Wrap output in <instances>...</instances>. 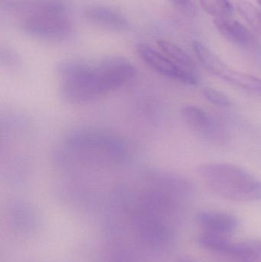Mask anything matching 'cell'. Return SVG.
<instances>
[{"mask_svg":"<svg viewBox=\"0 0 261 262\" xmlns=\"http://www.w3.org/2000/svg\"><path fill=\"white\" fill-rule=\"evenodd\" d=\"M199 172L208 187L216 193L234 201L261 199V182L240 166L230 163H208Z\"/></svg>","mask_w":261,"mask_h":262,"instance_id":"cell-2","label":"cell"},{"mask_svg":"<svg viewBox=\"0 0 261 262\" xmlns=\"http://www.w3.org/2000/svg\"><path fill=\"white\" fill-rule=\"evenodd\" d=\"M170 3L184 15L194 18L196 15V6L194 0H170Z\"/></svg>","mask_w":261,"mask_h":262,"instance_id":"cell-17","label":"cell"},{"mask_svg":"<svg viewBox=\"0 0 261 262\" xmlns=\"http://www.w3.org/2000/svg\"><path fill=\"white\" fill-rule=\"evenodd\" d=\"M201 7L215 18L231 17L234 7L228 0H199Z\"/></svg>","mask_w":261,"mask_h":262,"instance_id":"cell-14","label":"cell"},{"mask_svg":"<svg viewBox=\"0 0 261 262\" xmlns=\"http://www.w3.org/2000/svg\"><path fill=\"white\" fill-rule=\"evenodd\" d=\"M182 115L188 127L199 135L213 140L223 138V130L221 126L200 107L185 106L182 108Z\"/></svg>","mask_w":261,"mask_h":262,"instance_id":"cell-7","label":"cell"},{"mask_svg":"<svg viewBox=\"0 0 261 262\" xmlns=\"http://www.w3.org/2000/svg\"><path fill=\"white\" fill-rule=\"evenodd\" d=\"M198 223L208 233L224 235L231 233L238 226L237 219L220 212H203L197 215Z\"/></svg>","mask_w":261,"mask_h":262,"instance_id":"cell-11","label":"cell"},{"mask_svg":"<svg viewBox=\"0 0 261 262\" xmlns=\"http://www.w3.org/2000/svg\"><path fill=\"white\" fill-rule=\"evenodd\" d=\"M199 243L208 250L237 258L249 259L256 256L255 252L249 246L232 243L222 237V235L206 232L199 237Z\"/></svg>","mask_w":261,"mask_h":262,"instance_id":"cell-10","label":"cell"},{"mask_svg":"<svg viewBox=\"0 0 261 262\" xmlns=\"http://www.w3.org/2000/svg\"><path fill=\"white\" fill-rule=\"evenodd\" d=\"M66 149L76 154L77 157H87L109 163H122L128 160L130 147L118 136L104 130H81L70 134L66 139Z\"/></svg>","mask_w":261,"mask_h":262,"instance_id":"cell-3","label":"cell"},{"mask_svg":"<svg viewBox=\"0 0 261 262\" xmlns=\"http://www.w3.org/2000/svg\"><path fill=\"white\" fill-rule=\"evenodd\" d=\"M21 28L34 38L52 41H65L73 32L67 13L28 15L21 21Z\"/></svg>","mask_w":261,"mask_h":262,"instance_id":"cell-5","label":"cell"},{"mask_svg":"<svg viewBox=\"0 0 261 262\" xmlns=\"http://www.w3.org/2000/svg\"><path fill=\"white\" fill-rule=\"evenodd\" d=\"M1 62L6 66H13L18 64V56L15 51L9 48H2L1 49Z\"/></svg>","mask_w":261,"mask_h":262,"instance_id":"cell-18","label":"cell"},{"mask_svg":"<svg viewBox=\"0 0 261 262\" xmlns=\"http://www.w3.org/2000/svg\"><path fill=\"white\" fill-rule=\"evenodd\" d=\"M84 15L90 23L110 30L124 31L129 26L127 17L111 6L91 5L84 9Z\"/></svg>","mask_w":261,"mask_h":262,"instance_id":"cell-9","label":"cell"},{"mask_svg":"<svg viewBox=\"0 0 261 262\" xmlns=\"http://www.w3.org/2000/svg\"><path fill=\"white\" fill-rule=\"evenodd\" d=\"M257 3H258V4L260 5V6H261V0H257Z\"/></svg>","mask_w":261,"mask_h":262,"instance_id":"cell-20","label":"cell"},{"mask_svg":"<svg viewBox=\"0 0 261 262\" xmlns=\"http://www.w3.org/2000/svg\"><path fill=\"white\" fill-rule=\"evenodd\" d=\"M136 52L139 58L155 72L167 78L184 84H197V77L194 72L181 67L163 53L158 52L149 45L139 43L136 45Z\"/></svg>","mask_w":261,"mask_h":262,"instance_id":"cell-6","label":"cell"},{"mask_svg":"<svg viewBox=\"0 0 261 262\" xmlns=\"http://www.w3.org/2000/svg\"><path fill=\"white\" fill-rule=\"evenodd\" d=\"M193 49L198 61L209 73L241 89L261 94L260 78L231 69L199 41H193Z\"/></svg>","mask_w":261,"mask_h":262,"instance_id":"cell-4","label":"cell"},{"mask_svg":"<svg viewBox=\"0 0 261 262\" xmlns=\"http://www.w3.org/2000/svg\"><path fill=\"white\" fill-rule=\"evenodd\" d=\"M57 75L63 98L69 103L87 104L124 87L135 78L133 63L120 55H108L96 62L80 59L61 61Z\"/></svg>","mask_w":261,"mask_h":262,"instance_id":"cell-1","label":"cell"},{"mask_svg":"<svg viewBox=\"0 0 261 262\" xmlns=\"http://www.w3.org/2000/svg\"><path fill=\"white\" fill-rule=\"evenodd\" d=\"M236 9L247 23L256 30H261V11L251 2L239 0L236 3Z\"/></svg>","mask_w":261,"mask_h":262,"instance_id":"cell-15","label":"cell"},{"mask_svg":"<svg viewBox=\"0 0 261 262\" xmlns=\"http://www.w3.org/2000/svg\"><path fill=\"white\" fill-rule=\"evenodd\" d=\"M157 46L162 51V53L167 55L172 61L187 70L195 72L196 64L194 61L192 59L191 57L179 46L164 39L158 40Z\"/></svg>","mask_w":261,"mask_h":262,"instance_id":"cell-13","label":"cell"},{"mask_svg":"<svg viewBox=\"0 0 261 262\" xmlns=\"http://www.w3.org/2000/svg\"><path fill=\"white\" fill-rule=\"evenodd\" d=\"M203 95L209 102L218 107H227L231 105V100L226 95L216 89L205 88L203 90Z\"/></svg>","mask_w":261,"mask_h":262,"instance_id":"cell-16","label":"cell"},{"mask_svg":"<svg viewBox=\"0 0 261 262\" xmlns=\"http://www.w3.org/2000/svg\"><path fill=\"white\" fill-rule=\"evenodd\" d=\"M4 10L22 12L28 15L38 14L67 13L64 3L61 0H0Z\"/></svg>","mask_w":261,"mask_h":262,"instance_id":"cell-8","label":"cell"},{"mask_svg":"<svg viewBox=\"0 0 261 262\" xmlns=\"http://www.w3.org/2000/svg\"><path fill=\"white\" fill-rule=\"evenodd\" d=\"M257 247H258V249H260L261 250V243H259V244L257 245Z\"/></svg>","mask_w":261,"mask_h":262,"instance_id":"cell-19","label":"cell"},{"mask_svg":"<svg viewBox=\"0 0 261 262\" xmlns=\"http://www.w3.org/2000/svg\"><path fill=\"white\" fill-rule=\"evenodd\" d=\"M215 26L219 33L234 44L245 46L251 41V35L245 26L231 17L215 18Z\"/></svg>","mask_w":261,"mask_h":262,"instance_id":"cell-12","label":"cell"}]
</instances>
